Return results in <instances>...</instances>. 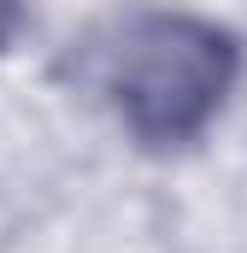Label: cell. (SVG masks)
Instances as JSON below:
<instances>
[{"label": "cell", "mask_w": 247, "mask_h": 253, "mask_svg": "<svg viewBox=\"0 0 247 253\" xmlns=\"http://www.w3.org/2000/svg\"><path fill=\"white\" fill-rule=\"evenodd\" d=\"M242 36L188 6H141L94 47V94L147 153H183L242 88Z\"/></svg>", "instance_id": "cell-1"}, {"label": "cell", "mask_w": 247, "mask_h": 253, "mask_svg": "<svg viewBox=\"0 0 247 253\" xmlns=\"http://www.w3.org/2000/svg\"><path fill=\"white\" fill-rule=\"evenodd\" d=\"M18 30H24V0H0V53L18 42Z\"/></svg>", "instance_id": "cell-2"}]
</instances>
